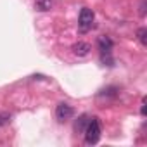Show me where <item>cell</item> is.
Masks as SVG:
<instances>
[{"instance_id":"5","label":"cell","mask_w":147,"mask_h":147,"mask_svg":"<svg viewBox=\"0 0 147 147\" xmlns=\"http://www.w3.org/2000/svg\"><path fill=\"white\" fill-rule=\"evenodd\" d=\"M97 45H99V50H100L102 55L104 54H111V50H113V40L109 36H99Z\"/></svg>"},{"instance_id":"3","label":"cell","mask_w":147,"mask_h":147,"mask_svg":"<svg viewBox=\"0 0 147 147\" xmlns=\"http://www.w3.org/2000/svg\"><path fill=\"white\" fill-rule=\"evenodd\" d=\"M73 114H75V109H73L69 104H66V102L57 104V107H55V118H57L59 121H66V119H69Z\"/></svg>"},{"instance_id":"6","label":"cell","mask_w":147,"mask_h":147,"mask_svg":"<svg viewBox=\"0 0 147 147\" xmlns=\"http://www.w3.org/2000/svg\"><path fill=\"white\" fill-rule=\"evenodd\" d=\"M88 121H90V118H88L87 114H82V116L76 119V123H75V131H76V133H83L85 128H87V125H88Z\"/></svg>"},{"instance_id":"11","label":"cell","mask_w":147,"mask_h":147,"mask_svg":"<svg viewBox=\"0 0 147 147\" xmlns=\"http://www.w3.org/2000/svg\"><path fill=\"white\" fill-rule=\"evenodd\" d=\"M140 113H142V116H145V100L142 102V109H140Z\"/></svg>"},{"instance_id":"7","label":"cell","mask_w":147,"mask_h":147,"mask_svg":"<svg viewBox=\"0 0 147 147\" xmlns=\"http://www.w3.org/2000/svg\"><path fill=\"white\" fill-rule=\"evenodd\" d=\"M118 92H119L118 87H107L99 92V97H114V95H118Z\"/></svg>"},{"instance_id":"2","label":"cell","mask_w":147,"mask_h":147,"mask_svg":"<svg viewBox=\"0 0 147 147\" xmlns=\"http://www.w3.org/2000/svg\"><path fill=\"white\" fill-rule=\"evenodd\" d=\"M94 19H95L94 11H92V9H88V7H83V9H82V12H80V19H78L80 30H82V31H88V30L92 28Z\"/></svg>"},{"instance_id":"10","label":"cell","mask_w":147,"mask_h":147,"mask_svg":"<svg viewBox=\"0 0 147 147\" xmlns=\"http://www.w3.org/2000/svg\"><path fill=\"white\" fill-rule=\"evenodd\" d=\"M11 121V114L5 113V111H0V126H4Z\"/></svg>"},{"instance_id":"8","label":"cell","mask_w":147,"mask_h":147,"mask_svg":"<svg viewBox=\"0 0 147 147\" xmlns=\"http://www.w3.org/2000/svg\"><path fill=\"white\" fill-rule=\"evenodd\" d=\"M50 7H52L50 0H36V9L38 11H49Z\"/></svg>"},{"instance_id":"9","label":"cell","mask_w":147,"mask_h":147,"mask_svg":"<svg viewBox=\"0 0 147 147\" xmlns=\"http://www.w3.org/2000/svg\"><path fill=\"white\" fill-rule=\"evenodd\" d=\"M137 36H138V40H140L142 45H147V30H145V28H138Z\"/></svg>"},{"instance_id":"1","label":"cell","mask_w":147,"mask_h":147,"mask_svg":"<svg viewBox=\"0 0 147 147\" xmlns=\"http://www.w3.org/2000/svg\"><path fill=\"white\" fill-rule=\"evenodd\" d=\"M83 133H85V142L88 145L97 144L99 138H100V121H99V118H92Z\"/></svg>"},{"instance_id":"4","label":"cell","mask_w":147,"mask_h":147,"mask_svg":"<svg viewBox=\"0 0 147 147\" xmlns=\"http://www.w3.org/2000/svg\"><path fill=\"white\" fill-rule=\"evenodd\" d=\"M90 50H92V47H90V43H87V42H78V43L73 45V54L78 55V57H85V55H88Z\"/></svg>"}]
</instances>
